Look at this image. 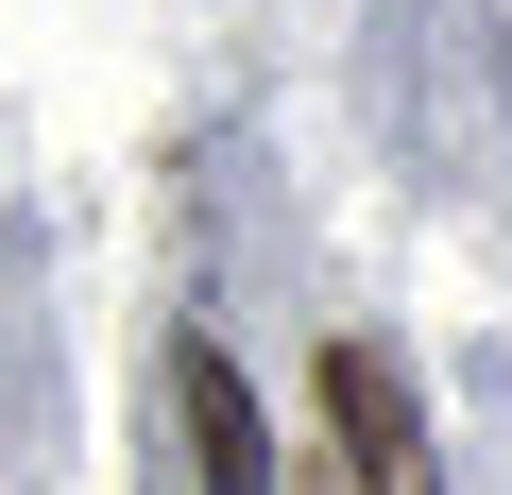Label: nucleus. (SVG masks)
<instances>
[{"instance_id":"nucleus-1","label":"nucleus","mask_w":512,"mask_h":495,"mask_svg":"<svg viewBox=\"0 0 512 495\" xmlns=\"http://www.w3.org/2000/svg\"><path fill=\"white\" fill-rule=\"evenodd\" d=\"M325 427H342L359 495H444V444H427V410H410V376L376 342H325Z\"/></svg>"},{"instance_id":"nucleus-2","label":"nucleus","mask_w":512,"mask_h":495,"mask_svg":"<svg viewBox=\"0 0 512 495\" xmlns=\"http://www.w3.org/2000/svg\"><path fill=\"white\" fill-rule=\"evenodd\" d=\"M171 410H188V461H205V495H291V461H274V410L239 393V359H222V342H171Z\"/></svg>"}]
</instances>
